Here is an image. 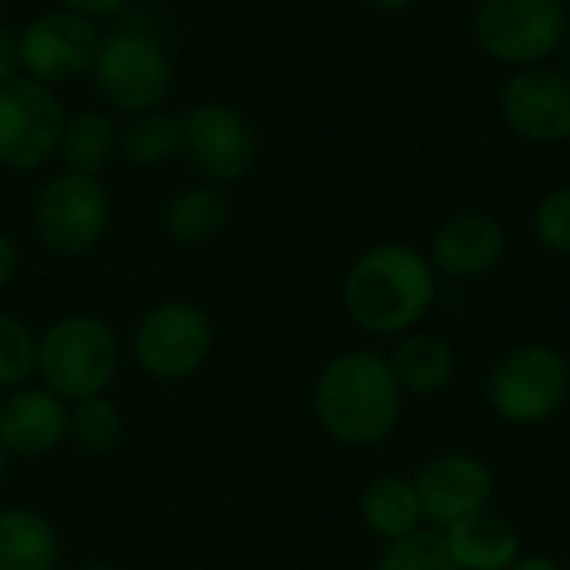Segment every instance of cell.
Masks as SVG:
<instances>
[{
	"label": "cell",
	"mask_w": 570,
	"mask_h": 570,
	"mask_svg": "<svg viewBox=\"0 0 570 570\" xmlns=\"http://www.w3.org/2000/svg\"><path fill=\"white\" fill-rule=\"evenodd\" d=\"M401 404L404 391L381 351H344L314 381V417L344 448L384 444L397 431Z\"/></svg>",
	"instance_id": "1"
},
{
	"label": "cell",
	"mask_w": 570,
	"mask_h": 570,
	"mask_svg": "<svg viewBox=\"0 0 570 570\" xmlns=\"http://www.w3.org/2000/svg\"><path fill=\"white\" fill-rule=\"evenodd\" d=\"M438 301V271L411 244H377L364 250L344 277L347 317L377 337L411 334Z\"/></svg>",
	"instance_id": "2"
},
{
	"label": "cell",
	"mask_w": 570,
	"mask_h": 570,
	"mask_svg": "<svg viewBox=\"0 0 570 570\" xmlns=\"http://www.w3.org/2000/svg\"><path fill=\"white\" fill-rule=\"evenodd\" d=\"M87 80L110 114L130 117L167 107L177 70L170 50L154 30L117 27L104 30Z\"/></svg>",
	"instance_id": "3"
},
{
	"label": "cell",
	"mask_w": 570,
	"mask_h": 570,
	"mask_svg": "<svg viewBox=\"0 0 570 570\" xmlns=\"http://www.w3.org/2000/svg\"><path fill=\"white\" fill-rule=\"evenodd\" d=\"M120 371V341L94 314H63L37 337L33 377L67 404L107 394Z\"/></svg>",
	"instance_id": "4"
},
{
	"label": "cell",
	"mask_w": 570,
	"mask_h": 570,
	"mask_svg": "<svg viewBox=\"0 0 570 570\" xmlns=\"http://www.w3.org/2000/svg\"><path fill=\"white\" fill-rule=\"evenodd\" d=\"M110 190L100 177L57 170L43 177L30 204V227L37 244L60 261L87 257L110 230Z\"/></svg>",
	"instance_id": "5"
},
{
	"label": "cell",
	"mask_w": 570,
	"mask_h": 570,
	"mask_svg": "<svg viewBox=\"0 0 570 570\" xmlns=\"http://www.w3.org/2000/svg\"><path fill=\"white\" fill-rule=\"evenodd\" d=\"M484 401L504 424L538 428L554 421L570 401V361L551 344L508 351L484 381Z\"/></svg>",
	"instance_id": "6"
},
{
	"label": "cell",
	"mask_w": 570,
	"mask_h": 570,
	"mask_svg": "<svg viewBox=\"0 0 570 570\" xmlns=\"http://www.w3.org/2000/svg\"><path fill=\"white\" fill-rule=\"evenodd\" d=\"M214 351V321L194 301L174 297L147 307L130 334L137 367L160 384L194 377Z\"/></svg>",
	"instance_id": "7"
},
{
	"label": "cell",
	"mask_w": 570,
	"mask_h": 570,
	"mask_svg": "<svg viewBox=\"0 0 570 570\" xmlns=\"http://www.w3.org/2000/svg\"><path fill=\"white\" fill-rule=\"evenodd\" d=\"M568 27V10L558 0H481L474 10L478 47L514 70L561 53Z\"/></svg>",
	"instance_id": "8"
},
{
	"label": "cell",
	"mask_w": 570,
	"mask_h": 570,
	"mask_svg": "<svg viewBox=\"0 0 570 570\" xmlns=\"http://www.w3.org/2000/svg\"><path fill=\"white\" fill-rule=\"evenodd\" d=\"M180 157L207 184H240L261 157L257 127L227 100H197L180 114Z\"/></svg>",
	"instance_id": "9"
},
{
	"label": "cell",
	"mask_w": 570,
	"mask_h": 570,
	"mask_svg": "<svg viewBox=\"0 0 570 570\" xmlns=\"http://www.w3.org/2000/svg\"><path fill=\"white\" fill-rule=\"evenodd\" d=\"M63 100L53 87L20 73L0 83V167L10 174L43 170L60 147Z\"/></svg>",
	"instance_id": "10"
},
{
	"label": "cell",
	"mask_w": 570,
	"mask_h": 570,
	"mask_svg": "<svg viewBox=\"0 0 570 570\" xmlns=\"http://www.w3.org/2000/svg\"><path fill=\"white\" fill-rule=\"evenodd\" d=\"M100 37V23L63 7H50L17 30L20 70L53 90L73 83L90 73Z\"/></svg>",
	"instance_id": "11"
},
{
	"label": "cell",
	"mask_w": 570,
	"mask_h": 570,
	"mask_svg": "<svg viewBox=\"0 0 570 570\" xmlns=\"http://www.w3.org/2000/svg\"><path fill=\"white\" fill-rule=\"evenodd\" d=\"M504 124L531 144L570 140V80L554 67H521L501 87Z\"/></svg>",
	"instance_id": "12"
},
{
	"label": "cell",
	"mask_w": 570,
	"mask_h": 570,
	"mask_svg": "<svg viewBox=\"0 0 570 570\" xmlns=\"http://www.w3.org/2000/svg\"><path fill=\"white\" fill-rule=\"evenodd\" d=\"M414 484L421 494L424 521L441 531L454 528L464 518L491 511L498 491L491 468L474 454H441L421 468Z\"/></svg>",
	"instance_id": "13"
},
{
	"label": "cell",
	"mask_w": 570,
	"mask_h": 570,
	"mask_svg": "<svg viewBox=\"0 0 570 570\" xmlns=\"http://www.w3.org/2000/svg\"><path fill=\"white\" fill-rule=\"evenodd\" d=\"M504 250H508V234L494 214L461 210L434 230L428 261L438 271V277L478 281L501 264Z\"/></svg>",
	"instance_id": "14"
},
{
	"label": "cell",
	"mask_w": 570,
	"mask_h": 570,
	"mask_svg": "<svg viewBox=\"0 0 570 570\" xmlns=\"http://www.w3.org/2000/svg\"><path fill=\"white\" fill-rule=\"evenodd\" d=\"M70 404L43 384H23L0 404V444L17 461H40L67 444Z\"/></svg>",
	"instance_id": "15"
},
{
	"label": "cell",
	"mask_w": 570,
	"mask_h": 570,
	"mask_svg": "<svg viewBox=\"0 0 570 570\" xmlns=\"http://www.w3.org/2000/svg\"><path fill=\"white\" fill-rule=\"evenodd\" d=\"M230 214H234V204H230L227 187L197 180V184L180 187L164 204L160 227L177 247H200L227 230Z\"/></svg>",
	"instance_id": "16"
},
{
	"label": "cell",
	"mask_w": 570,
	"mask_h": 570,
	"mask_svg": "<svg viewBox=\"0 0 570 570\" xmlns=\"http://www.w3.org/2000/svg\"><path fill=\"white\" fill-rule=\"evenodd\" d=\"M458 570H508L521 558V534L511 521L484 511L444 531Z\"/></svg>",
	"instance_id": "17"
},
{
	"label": "cell",
	"mask_w": 570,
	"mask_h": 570,
	"mask_svg": "<svg viewBox=\"0 0 570 570\" xmlns=\"http://www.w3.org/2000/svg\"><path fill=\"white\" fill-rule=\"evenodd\" d=\"M117 130L120 124L107 107H83L67 114L57 160L63 170L104 177V170L117 160Z\"/></svg>",
	"instance_id": "18"
},
{
	"label": "cell",
	"mask_w": 570,
	"mask_h": 570,
	"mask_svg": "<svg viewBox=\"0 0 570 570\" xmlns=\"http://www.w3.org/2000/svg\"><path fill=\"white\" fill-rule=\"evenodd\" d=\"M361 521L384 544L401 541L424 524L417 484L401 474H381L361 491Z\"/></svg>",
	"instance_id": "19"
},
{
	"label": "cell",
	"mask_w": 570,
	"mask_h": 570,
	"mask_svg": "<svg viewBox=\"0 0 570 570\" xmlns=\"http://www.w3.org/2000/svg\"><path fill=\"white\" fill-rule=\"evenodd\" d=\"M391 371L404 394L414 397H434L454 381V347L428 331H411L397 341L391 351Z\"/></svg>",
	"instance_id": "20"
},
{
	"label": "cell",
	"mask_w": 570,
	"mask_h": 570,
	"mask_svg": "<svg viewBox=\"0 0 570 570\" xmlns=\"http://www.w3.org/2000/svg\"><path fill=\"white\" fill-rule=\"evenodd\" d=\"M60 534L33 508L0 511V570H57Z\"/></svg>",
	"instance_id": "21"
},
{
	"label": "cell",
	"mask_w": 570,
	"mask_h": 570,
	"mask_svg": "<svg viewBox=\"0 0 570 570\" xmlns=\"http://www.w3.org/2000/svg\"><path fill=\"white\" fill-rule=\"evenodd\" d=\"M180 147H184L180 114L167 107L130 114L117 130V160L140 170H157L170 164L174 157H180Z\"/></svg>",
	"instance_id": "22"
},
{
	"label": "cell",
	"mask_w": 570,
	"mask_h": 570,
	"mask_svg": "<svg viewBox=\"0 0 570 570\" xmlns=\"http://www.w3.org/2000/svg\"><path fill=\"white\" fill-rule=\"evenodd\" d=\"M67 441L77 451L90 454V458L114 454L120 448V441H124V414H120V407L107 394L73 401L70 414H67Z\"/></svg>",
	"instance_id": "23"
},
{
	"label": "cell",
	"mask_w": 570,
	"mask_h": 570,
	"mask_svg": "<svg viewBox=\"0 0 570 570\" xmlns=\"http://www.w3.org/2000/svg\"><path fill=\"white\" fill-rule=\"evenodd\" d=\"M37 334L10 311H0V391L10 394L33 377Z\"/></svg>",
	"instance_id": "24"
},
{
	"label": "cell",
	"mask_w": 570,
	"mask_h": 570,
	"mask_svg": "<svg viewBox=\"0 0 570 570\" xmlns=\"http://www.w3.org/2000/svg\"><path fill=\"white\" fill-rule=\"evenodd\" d=\"M374 570H458L451 551H448V541H444V531H414L401 541H391Z\"/></svg>",
	"instance_id": "25"
},
{
	"label": "cell",
	"mask_w": 570,
	"mask_h": 570,
	"mask_svg": "<svg viewBox=\"0 0 570 570\" xmlns=\"http://www.w3.org/2000/svg\"><path fill=\"white\" fill-rule=\"evenodd\" d=\"M534 234L551 254L570 257V184L548 190L538 200V207H534Z\"/></svg>",
	"instance_id": "26"
},
{
	"label": "cell",
	"mask_w": 570,
	"mask_h": 570,
	"mask_svg": "<svg viewBox=\"0 0 570 570\" xmlns=\"http://www.w3.org/2000/svg\"><path fill=\"white\" fill-rule=\"evenodd\" d=\"M134 0H53V7H63L70 13H80L94 23H104V20H114L120 17Z\"/></svg>",
	"instance_id": "27"
},
{
	"label": "cell",
	"mask_w": 570,
	"mask_h": 570,
	"mask_svg": "<svg viewBox=\"0 0 570 570\" xmlns=\"http://www.w3.org/2000/svg\"><path fill=\"white\" fill-rule=\"evenodd\" d=\"M20 43H17V30L0 27V83L20 77Z\"/></svg>",
	"instance_id": "28"
},
{
	"label": "cell",
	"mask_w": 570,
	"mask_h": 570,
	"mask_svg": "<svg viewBox=\"0 0 570 570\" xmlns=\"http://www.w3.org/2000/svg\"><path fill=\"white\" fill-rule=\"evenodd\" d=\"M17 267H20V250H17V240L10 234L0 230V291L10 287V281L17 277Z\"/></svg>",
	"instance_id": "29"
},
{
	"label": "cell",
	"mask_w": 570,
	"mask_h": 570,
	"mask_svg": "<svg viewBox=\"0 0 570 570\" xmlns=\"http://www.w3.org/2000/svg\"><path fill=\"white\" fill-rule=\"evenodd\" d=\"M508 570H564V568H561L554 558H544V554H528V558L521 554V558H518V561H514Z\"/></svg>",
	"instance_id": "30"
},
{
	"label": "cell",
	"mask_w": 570,
	"mask_h": 570,
	"mask_svg": "<svg viewBox=\"0 0 570 570\" xmlns=\"http://www.w3.org/2000/svg\"><path fill=\"white\" fill-rule=\"evenodd\" d=\"M364 3L374 10H384V13H401V10H411L417 0H364Z\"/></svg>",
	"instance_id": "31"
},
{
	"label": "cell",
	"mask_w": 570,
	"mask_h": 570,
	"mask_svg": "<svg viewBox=\"0 0 570 570\" xmlns=\"http://www.w3.org/2000/svg\"><path fill=\"white\" fill-rule=\"evenodd\" d=\"M10 461H13V458H10V451L0 444V481H3V478H7V471H10Z\"/></svg>",
	"instance_id": "32"
},
{
	"label": "cell",
	"mask_w": 570,
	"mask_h": 570,
	"mask_svg": "<svg viewBox=\"0 0 570 570\" xmlns=\"http://www.w3.org/2000/svg\"><path fill=\"white\" fill-rule=\"evenodd\" d=\"M561 57H564V77L570 80V27H568V37H564V43H561Z\"/></svg>",
	"instance_id": "33"
},
{
	"label": "cell",
	"mask_w": 570,
	"mask_h": 570,
	"mask_svg": "<svg viewBox=\"0 0 570 570\" xmlns=\"http://www.w3.org/2000/svg\"><path fill=\"white\" fill-rule=\"evenodd\" d=\"M70 570H120V568H114V564H100V561H94V564H80V568H70Z\"/></svg>",
	"instance_id": "34"
},
{
	"label": "cell",
	"mask_w": 570,
	"mask_h": 570,
	"mask_svg": "<svg viewBox=\"0 0 570 570\" xmlns=\"http://www.w3.org/2000/svg\"><path fill=\"white\" fill-rule=\"evenodd\" d=\"M558 3H561V7H564V10L570 13V0H558Z\"/></svg>",
	"instance_id": "35"
},
{
	"label": "cell",
	"mask_w": 570,
	"mask_h": 570,
	"mask_svg": "<svg viewBox=\"0 0 570 570\" xmlns=\"http://www.w3.org/2000/svg\"><path fill=\"white\" fill-rule=\"evenodd\" d=\"M0 13H3V0H0Z\"/></svg>",
	"instance_id": "36"
}]
</instances>
